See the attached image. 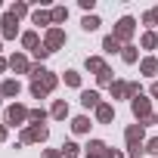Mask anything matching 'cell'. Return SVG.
Here are the masks:
<instances>
[{"mask_svg":"<svg viewBox=\"0 0 158 158\" xmlns=\"http://www.w3.org/2000/svg\"><path fill=\"white\" fill-rule=\"evenodd\" d=\"M31 74H34V84H31V93L40 99V96H47L53 87H56V74H50V71H44V68H31Z\"/></svg>","mask_w":158,"mask_h":158,"instance_id":"cell-1","label":"cell"},{"mask_svg":"<svg viewBox=\"0 0 158 158\" xmlns=\"http://www.w3.org/2000/svg\"><path fill=\"white\" fill-rule=\"evenodd\" d=\"M112 96L115 99H124V96H139V84H112Z\"/></svg>","mask_w":158,"mask_h":158,"instance_id":"cell-2","label":"cell"},{"mask_svg":"<svg viewBox=\"0 0 158 158\" xmlns=\"http://www.w3.org/2000/svg\"><path fill=\"white\" fill-rule=\"evenodd\" d=\"M133 115L139 121H152V109H149V99L146 96H133Z\"/></svg>","mask_w":158,"mask_h":158,"instance_id":"cell-3","label":"cell"},{"mask_svg":"<svg viewBox=\"0 0 158 158\" xmlns=\"http://www.w3.org/2000/svg\"><path fill=\"white\" fill-rule=\"evenodd\" d=\"M44 139H47V127H40V124H34L22 133V143H44Z\"/></svg>","mask_w":158,"mask_h":158,"instance_id":"cell-4","label":"cell"},{"mask_svg":"<svg viewBox=\"0 0 158 158\" xmlns=\"http://www.w3.org/2000/svg\"><path fill=\"white\" fill-rule=\"evenodd\" d=\"M139 143H143V124L127 127V146H130V152H136V149H139Z\"/></svg>","mask_w":158,"mask_h":158,"instance_id":"cell-5","label":"cell"},{"mask_svg":"<svg viewBox=\"0 0 158 158\" xmlns=\"http://www.w3.org/2000/svg\"><path fill=\"white\" fill-rule=\"evenodd\" d=\"M130 34H133V19H130V16H124V19L118 22V28H115V37H118V40H127Z\"/></svg>","mask_w":158,"mask_h":158,"instance_id":"cell-6","label":"cell"},{"mask_svg":"<svg viewBox=\"0 0 158 158\" xmlns=\"http://www.w3.org/2000/svg\"><path fill=\"white\" fill-rule=\"evenodd\" d=\"M62 44H65V31H62V28H53V31L47 34V50L53 53V50H56V47H62Z\"/></svg>","mask_w":158,"mask_h":158,"instance_id":"cell-7","label":"cell"},{"mask_svg":"<svg viewBox=\"0 0 158 158\" xmlns=\"http://www.w3.org/2000/svg\"><path fill=\"white\" fill-rule=\"evenodd\" d=\"M25 118H28V112H25L22 106H10V109H6V124H22Z\"/></svg>","mask_w":158,"mask_h":158,"instance_id":"cell-8","label":"cell"},{"mask_svg":"<svg viewBox=\"0 0 158 158\" xmlns=\"http://www.w3.org/2000/svg\"><path fill=\"white\" fill-rule=\"evenodd\" d=\"M81 102H84V109H99V93L96 90H84L81 93Z\"/></svg>","mask_w":158,"mask_h":158,"instance_id":"cell-9","label":"cell"},{"mask_svg":"<svg viewBox=\"0 0 158 158\" xmlns=\"http://www.w3.org/2000/svg\"><path fill=\"white\" fill-rule=\"evenodd\" d=\"M87 149H90V152H87V158H102V155H106V143H99V139H93Z\"/></svg>","mask_w":158,"mask_h":158,"instance_id":"cell-10","label":"cell"},{"mask_svg":"<svg viewBox=\"0 0 158 158\" xmlns=\"http://www.w3.org/2000/svg\"><path fill=\"white\" fill-rule=\"evenodd\" d=\"M0 25H3V37H16V16H6Z\"/></svg>","mask_w":158,"mask_h":158,"instance_id":"cell-11","label":"cell"},{"mask_svg":"<svg viewBox=\"0 0 158 158\" xmlns=\"http://www.w3.org/2000/svg\"><path fill=\"white\" fill-rule=\"evenodd\" d=\"M102 50H106V53H118V50H121V40L112 34V37H106V40H102Z\"/></svg>","mask_w":158,"mask_h":158,"instance_id":"cell-12","label":"cell"},{"mask_svg":"<svg viewBox=\"0 0 158 158\" xmlns=\"http://www.w3.org/2000/svg\"><path fill=\"white\" fill-rule=\"evenodd\" d=\"M71 127H74V133H87V130H90V121L81 115V118H74V121H71Z\"/></svg>","mask_w":158,"mask_h":158,"instance_id":"cell-13","label":"cell"},{"mask_svg":"<svg viewBox=\"0 0 158 158\" xmlns=\"http://www.w3.org/2000/svg\"><path fill=\"white\" fill-rule=\"evenodd\" d=\"M87 68H90V71H96V77H99V74H102V71H109V68H106V62H102V59H87Z\"/></svg>","mask_w":158,"mask_h":158,"instance_id":"cell-14","label":"cell"},{"mask_svg":"<svg viewBox=\"0 0 158 158\" xmlns=\"http://www.w3.org/2000/svg\"><path fill=\"white\" fill-rule=\"evenodd\" d=\"M0 93H3V96H19V81H6Z\"/></svg>","mask_w":158,"mask_h":158,"instance_id":"cell-15","label":"cell"},{"mask_svg":"<svg viewBox=\"0 0 158 158\" xmlns=\"http://www.w3.org/2000/svg\"><path fill=\"white\" fill-rule=\"evenodd\" d=\"M22 44H25V47H28V50L34 53V50H37V34H34V31H28V34H22Z\"/></svg>","mask_w":158,"mask_h":158,"instance_id":"cell-16","label":"cell"},{"mask_svg":"<svg viewBox=\"0 0 158 158\" xmlns=\"http://www.w3.org/2000/svg\"><path fill=\"white\" fill-rule=\"evenodd\" d=\"M10 65H13L16 71H28V59H25V56H13V59H10Z\"/></svg>","mask_w":158,"mask_h":158,"instance_id":"cell-17","label":"cell"},{"mask_svg":"<svg viewBox=\"0 0 158 158\" xmlns=\"http://www.w3.org/2000/svg\"><path fill=\"white\" fill-rule=\"evenodd\" d=\"M112 115H115V112H112V106H99V109H96V118H99L102 124H106V121H112Z\"/></svg>","mask_w":158,"mask_h":158,"instance_id":"cell-18","label":"cell"},{"mask_svg":"<svg viewBox=\"0 0 158 158\" xmlns=\"http://www.w3.org/2000/svg\"><path fill=\"white\" fill-rule=\"evenodd\" d=\"M139 68H143V74H155V71H158V59H146Z\"/></svg>","mask_w":158,"mask_h":158,"instance_id":"cell-19","label":"cell"},{"mask_svg":"<svg viewBox=\"0 0 158 158\" xmlns=\"http://www.w3.org/2000/svg\"><path fill=\"white\" fill-rule=\"evenodd\" d=\"M81 25H84V31H96V28H99V19H96V16H87Z\"/></svg>","mask_w":158,"mask_h":158,"instance_id":"cell-20","label":"cell"},{"mask_svg":"<svg viewBox=\"0 0 158 158\" xmlns=\"http://www.w3.org/2000/svg\"><path fill=\"white\" fill-rule=\"evenodd\" d=\"M25 13H28V6H25V3H13V6H10V16H16V19H19V16H25Z\"/></svg>","mask_w":158,"mask_h":158,"instance_id":"cell-21","label":"cell"},{"mask_svg":"<svg viewBox=\"0 0 158 158\" xmlns=\"http://www.w3.org/2000/svg\"><path fill=\"white\" fill-rule=\"evenodd\" d=\"M53 13H34V25H50Z\"/></svg>","mask_w":158,"mask_h":158,"instance_id":"cell-22","label":"cell"},{"mask_svg":"<svg viewBox=\"0 0 158 158\" xmlns=\"http://www.w3.org/2000/svg\"><path fill=\"white\" fill-rule=\"evenodd\" d=\"M65 115H68V106L65 102H56L53 106V118H65Z\"/></svg>","mask_w":158,"mask_h":158,"instance_id":"cell-23","label":"cell"},{"mask_svg":"<svg viewBox=\"0 0 158 158\" xmlns=\"http://www.w3.org/2000/svg\"><path fill=\"white\" fill-rule=\"evenodd\" d=\"M77 152H81V149H77L74 143H65V146H62V155H68V158H74Z\"/></svg>","mask_w":158,"mask_h":158,"instance_id":"cell-24","label":"cell"},{"mask_svg":"<svg viewBox=\"0 0 158 158\" xmlns=\"http://www.w3.org/2000/svg\"><path fill=\"white\" fill-rule=\"evenodd\" d=\"M65 16H68L65 6H56V10H53V22H65Z\"/></svg>","mask_w":158,"mask_h":158,"instance_id":"cell-25","label":"cell"},{"mask_svg":"<svg viewBox=\"0 0 158 158\" xmlns=\"http://www.w3.org/2000/svg\"><path fill=\"white\" fill-rule=\"evenodd\" d=\"M155 44H158V37H155L152 31H149V34H143V47H146V50H152Z\"/></svg>","mask_w":158,"mask_h":158,"instance_id":"cell-26","label":"cell"},{"mask_svg":"<svg viewBox=\"0 0 158 158\" xmlns=\"http://www.w3.org/2000/svg\"><path fill=\"white\" fill-rule=\"evenodd\" d=\"M65 84H71V87H77V84H81V77H77V71H65Z\"/></svg>","mask_w":158,"mask_h":158,"instance_id":"cell-27","label":"cell"},{"mask_svg":"<svg viewBox=\"0 0 158 158\" xmlns=\"http://www.w3.org/2000/svg\"><path fill=\"white\" fill-rule=\"evenodd\" d=\"M121 56H124V62H136V50H133V47H124Z\"/></svg>","mask_w":158,"mask_h":158,"instance_id":"cell-28","label":"cell"},{"mask_svg":"<svg viewBox=\"0 0 158 158\" xmlns=\"http://www.w3.org/2000/svg\"><path fill=\"white\" fill-rule=\"evenodd\" d=\"M28 118L37 124V121H44V118H47V112H44V109H34V112H28Z\"/></svg>","mask_w":158,"mask_h":158,"instance_id":"cell-29","label":"cell"},{"mask_svg":"<svg viewBox=\"0 0 158 158\" xmlns=\"http://www.w3.org/2000/svg\"><path fill=\"white\" fill-rule=\"evenodd\" d=\"M143 22H146V25H155V22H158V6H155L152 13H146V16H143Z\"/></svg>","mask_w":158,"mask_h":158,"instance_id":"cell-30","label":"cell"},{"mask_svg":"<svg viewBox=\"0 0 158 158\" xmlns=\"http://www.w3.org/2000/svg\"><path fill=\"white\" fill-rule=\"evenodd\" d=\"M146 152H152V155H158V139H149V143H146Z\"/></svg>","mask_w":158,"mask_h":158,"instance_id":"cell-31","label":"cell"},{"mask_svg":"<svg viewBox=\"0 0 158 158\" xmlns=\"http://www.w3.org/2000/svg\"><path fill=\"white\" fill-rule=\"evenodd\" d=\"M44 158H59V152H47V155H44Z\"/></svg>","mask_w":158,"mask_h":158,"instance_id":"cell-32","label":"cell"},{"mask_svg":"<svg viewBox=\"0 0 158 158\" xmlns=\"http://www.w3.org/2000/svg\"><path fill=\"white\" fill-rule=\"evenodd\" d=\"M152 96H155V99H158V84H152Z\"/></svg>","mask_w":158,"mask_h":158,"instance_id":"cell-33","label":"cell"},{"mask_svg":"<svg viewBox=\"0 0 158 158\" xmlns=\"http://www.w3.org/2000/svg\"><path fill=\"white\" fill-rule=\"evenodd\" d=\"M0 139H6V127H0Z\"/></svg>","mask_w":158,"mask_h":158,"instance_id":"cell-34","label":"cell"},{"mask_svg":"<svg viewBox=\"0 0 158 158\" xmlns=\"http://www.w3.org/2000/svg\"><path fill=\"white\" fill-rule=\"evenodd\" d=\"M0 99H3V93H0Z\"/></svg>","mask_w":158,"mask_h":158,"instance_id":"cell-35","label":"cell"},{"mask_svg":"<svg viewBox=\"0 0 158 158\" xmlns=\"http://www.w3.org/2000/svg\"><path fill=\"white\" fill-rule=\"evenodd\" d=\"M155 121H158V118H155Z\"/></svg>","mask_w":158,"mask_h":158,"instance_id":"cell-36","label":"cell"}]
</instances>
